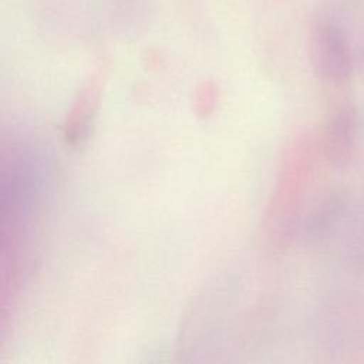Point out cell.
I'll return each instance as SVG.
<instances>
[{
	"label": "cell",
	"mask_w": 364,
	"mask_h": 364,
	"mask_svg": "<svg viewBox=\"0 0 364 364\" xmlns=\"http://www.w3.org/2000/svg\"><path fill=\"white\" fill-rule=\"evenodd\" d=\"M218 102V85L212 80L198 84L193 92V111L199 118H208Z\"/></svg>",
	"instance_id": "obj_3"
},
{
	"label": "cell",
	"mask_w": 364,
	"mask_h": 364,
	"mask_svg": "<svg viewBox=\"0 0 364 364\" xmlns=\"http://www.w3.org/2000/svg\"><path fill=\"white\" fill-rule=\"evenodd\" d=\"M311 53L314 67L321 77L336 81L346 75V47L334 27L328 24H318L314 28L311 38Z\"/></svg>",
	"instance_id": "obj_2"
},
{
	"label": "cell",
	"mask_w": 364,
	"mask_h": 364,
	"mask_svg": "<svg viewBox=\"0 0 364 364\" xmlns=\"http://www.w3.org/2000/svg\"><path fill=\"white\" fill-rule=\"evenodd\" d=\"M102 80L101 74H94L78 91L64 121V139L67 144L75 146L87 138L100 104Z\"/></svg>",
	"instance_id": "obj_1"
}]
</instances>
